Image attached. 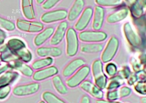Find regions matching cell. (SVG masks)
<instances>
[{
  "label": "cell",
  "instance_id": "18",
  "mask_svg": "<svg viewBox=\"0 0 146 103\" xmlns=\"http://www.w3.org/2000/svg\"><path fill=\"white\" fill-rule=\"evenodd\" d=\"M85 5L84 0H75L68 13H67V19L69 21L76 20L82 14Z\"/></svg>",
  "mask_w": 146,
  "mask_h": 103
},
{
  "label": "cell",
  "instance_id": "25",
  "mask_svg": "<svg viewBox=\"0 0 146 103\" xmlns=\"http://www.w3.org/2000/svg\"><path fill=\"white\" fill-rule=\"evenodd\" d=\"M103 50V45L100 43H89L82 45L80 51L84 53H98Z\"/></svg>",
  "mask_w": 146,
  "mask_h": 103
},
{
  "label": "cell",
  "instance_id": "46",
  "mask_svg": "<svg viewBox=\"0 0 146 103\" xmlns=\"http://www.w3.org/2000/svg\"><path fill=\"white\" fill-rule=\"evenodd\" d=\"M44 1H45V0H36V3H37L38 4H39V5L42 4V3L44 2Z\"/></svg>",
  "mask_w": 146,
  "mask_h": 103
},
{
  "label": "cell",
  "instance_id": "23",
  "mask_svg": "<svg viewBox=\"0 0 146 103\" xmlns=\"http://www.w3.org/2000/svg\"><path fill=\"white\" fill-rule=\"evenodd\" d=\"M19 76L18 73L14 71L8 70L0 77V88L9 85Z\"/></svg>",
  "mask_w": 146,
  "mask_h": 103
},
{
  "label": "cell",
  "instance_id": "2",
  "mask_svg": "<svg viewBox=\"0 0 146 103\" xmlns=\"http://www.w3.org/2000/svg\"><path fill=\"white\" fill-rule=\"evenodd\" d=\"M65 35L66 54L69 57H74L76 55L79 49V38L76 31L73 27H69Z\"/></svg>",
  "mask_w": 146,
  "mask_h": 103
},
{
  "label": "cell",
  "instance_id": "24",
  "mask_svg": "<svg viewBox=\"0 0 146 103\" xmlns=\"http://www.w3.org/2000/svg\"><path fill=\"white\" fill-rule=\"evenodd\" d=\"M0 53L1 61L5 63L9 64L18 60L16 55L7 47L6 45L0 48Z\"/></svg>",
  "mask_w": 146,
  "mask_h": 103
},
{
  "label": "cell",
  "instance_id": "33",
  "mask_svg": "<svg viewBox=\"0 0 146 103\" xmlns=\"http://www.w3.org/2000/svg\"><path fill=\"white\" fill-rule=\"evenodd\" d=\"M0 27L8 31H12L15 29V25L11 21L0 16Z\"/></svg>",
  "mask_w": 146,
  "mask_h": 103
},
{
  "label": "cell",
  "instance_id": "41",
  "mask_svg": "<svg viewBox=\"0 0 146 103\" xmlns=\"http://www.w3.org/2000/svg\"><path fill=\"white\" fill-rule=\"evenodd\" d=\"M9 68V64L7 63L5 64H0V74L6 72Z\"/></svg>",
  "mask_w": 146,
  "mask_h": 103
},
{
  "label": "cell",
  "instance_id": "35",
  "mask_svg": "<svg viewBox=\"0 0 146 103\" xmlns=\"http://www.w3.org/2000/svg\"><path fill=\"white\" fill-rule=\"evenodd\" d=\"M105 71L106 73L110 77L114 76L116 74L117 72V69L116 65L112 62H108L106 65Z\"/></svg>",
  "mask_w": 146,
  "mask_h": 103
},
{
  "label": "cell",
  "instance_id": "44",
  "mask_svg": "<svg viewBox=\"0 0 146 103\" xmlns=\"http://www.w3.org/2000/svg\"><path fill=\"white\" fill-rule=\"evenodd\" d=\"M6 36L7 35L6 34V32L0 28V38L5 39L6 38Z\"/></svg>",
  "mask_w": 146,
  "mask_h": 103
},
{
  "label": "cell",
  "instance_id": "32",
  "mask_svg": "<svg viewBox=\"0 0 146 103\" xmlns=\"http://www.w3.org/2000/svg\"><path fill=\"white\" fill-rule=\"evenodd\" d=\"M144 7V0H136L132 5L131 11L135 17H139L143 15Z\"/></svg>",
  "mask_w": 146,
  "mask_h": 103
},
{
  "label": "cell",
  "instance_id": "9",
  "mask_svg": "<svg viewBox=\"0 0 146 103\" xmlns=\"http://www.w3.org/2000/svg\"><path fill=\"white\" fill-rule=\"evenodd\" d=\"M123 31L124 35L131 46L135 48H138L141 46V40L140 37L135 31L131 24L129 22H127L124 23Z\"/></svg>",
  "mask_w": 146,
  "mask_h": 103
},
{
  "label": "cell",
  "instance_id": "48",
  "mask_svg": "<svg viewBox=\"0 0 146 103\" xmlns=\"http://www.w3.org/2000/svg\"><path fill=\"white\" fill-rule=\"evenodd\" d=\"M38 103H46L44 101H40V102H39Z\"/></svg>",
  "mask_w": 146,
  "mask_h": 103
},
{
  "label": "cell",
  "instance_id": "27",
  "mask_svg": "<svg viewBox=\"0 0 146 103\" xmlns=\"http://www.w3.org/2000/svg\"><path fill=\"white\" fill-rule=\"evenodd\" d=\"M53 58L51 57H43L34 61L32 64V69L39 70L51 65L53 63Z\"/></svg>",
  "mask_w": 146,
  "mask_h": 103
},
{
  "label": "cell",
  "instance_id": "6",
  "mask_svg": "<svg viewBox=\"0 0 146 103\" xmlns=\"http://www.w3.org/2000/svg\"><path fill=\"white\" fill-rule=\"evenodd\" d=\"M16 26L22 31L31 33H39L44 28V25L40 22L22 19L17 20Z\"/></svg>",
  "mask_w": 146,
  "mask_h": 103
},
{
  "label": "cell",
  "instance_id": "3",
  "mask_svg": "<svg viewBox=\"0 0 146 103\" xmlns=\"http://www.w3.org/2000/svg\"><path fill=\"white\" fill-rule=\"evenodd\" d=\"M119 46V41L115 36H112L108 41L102 55L101 61L103 63L110 62L115 56Z\"/></svg>",
  "mask_w": 146,
  "mask_h": 103
},
{
  "label": "cell",
  "instance_id": "49",
  "mask_svg": "<svg viewBox=\"0 0 146 103\" xmlns=\"http://www.w3.org/2000/svg\"><path fill=\"white\" fill-rule=\"evenodd\" d=\"M1 62H2V61H1V53H0V64H1Z\"/></svg>",
  "mask_w": 146,
  "mask_h": 103
},
{
  "label": "cell",
  "instance_id": "37",
  "mask_svg": "<svg viewBox=\"0 0 146 103\" xmlns=\"http://www.w3.org/2000/svg\"><path fill=\"white\" fill-rule=\"evenodd\" d=\"M61 0H46L42 3V7L44 10H49L54 7Z\"/></svg>",
  "mask_w": 146,
  "mask_h": 103
},
{
  "label": "cell",
  "instance_id": "40",
  "mask_svg": "<svg viewBox=\"0 0 146 103\" xmlns=\"http://www.w3.org/2000/svg\"><path fill=\"white\" fill-rule=\"evenodd\" d=\"M128 81L127 82L128 84V85H132L136 83V82H137V74H131L130 76H129V77L127 78Z\"/></svg>",
  "mask_w": 146,
  "mask_h": 103
},
{
  "label": "cell",
  "instance_id": "42",
  "mask_svg": "<svg viewBox=\"0 0 146 103\" xmlns=\"http://www.w3.org/2000/svg\"><path fill=\"white\" fill-rule=\"evenodd\" d=\"M80 103H91L90 97L87 95H83L81 98Z\"/></svg>",
  "mask_w": 146,
  "mask_h": 103
},
{
  "label": "cell",
  "instance_id": "31",
  "mask_svg": "<svg viewBox=\"0 0 146 103\" xmlns=\"http://www.w3.org/2000/svg\"><path fill=\"white\" fill-rule=\"evenodd\" d=\"M42 97L46 103H66L55 94L49 91L44 92L42 93Z\"/></svg>",
  "mask_w": 146,
  "mask_h": 103
},
{
  "label": "cell",
  "instance_id": "14",
  "mask_svg": "<svg viewBox=\"0 0 146 103\" xmlns=\"http://www.w3.org/2000/svg\"><path fill=\"white\" fill-rule=\"evenodd\" d=\"M37 55L40 57L57 58L62 54V50L59 47L52 46H40L36 50Z\"/></svg>",
  "mask_w": 146,
  "mask_h": 103
},
{
  "label": "cell",
  "instance_id": "12",
  "mask_svg": "<svg viewBox=\"0 0 146 103\" xmlns=\"http://www.w3.org/2000/svg\"><path fill=\"white\" fill-rule=\"evenodd\" d=\"M67 29L68 22L66 21H62L60 22L51 37L50 41V45L55 46L58 45L63 41Z\"/></svg>",
  "mask_w": 146,
  "mask_h": 103
},
{
  "label": "cell",
  "instance_id": "5",
  "mask_svg": "<svg viewBox=\"0 0 146 103\" xmlns=\"http://www.w3.org/2000/svg\"><path fill=\"white\" fill-rule=\"evenodd\" d=\"M90 70V68L88 65H83L67 80V85L71 88L79 86L88 76Z\"/></svg>",
  "mask_w": 146,
  "mask_h": 103
},
{
  "label": "cell",
  "instance_id": "4",
  "mask_svg": "<svg viewBox=\"0 0 146 103\" xmlns=\"http://www.w3.org/2000/svg\"><path fill=\"white\" fill-rule=\"evenodd\" d=\"M106 32L98 30H85L79 33L78 38L84 42L98 43L105 41L107 38Z\"/></svg>",
  "mask_w": 146,
  "mask_h": 103
},
{
  "label": "cell",
  "instance_id": "45",
  "mask_svg": "<svg viewBox=\"0 0 146 103\" xmlns=\"http://www.w3.org/2000/svg\"><path fill=\"white\" fill-rule=\"evenodd\" d=\"M141 103H146V98L145 97H143L141 98Z\"/></svg>",
  "mask_w": 146,
  "mask_h": 103
},
{
  "label": "cell",
  "instance_id": "22",
  "mask_svg": "<svg viewBox=\"0 0 146 103\" xmlns=\"http://www.w3.org/2000/svg\"><path fill=\"white\" fill-rule=\"evenodd\" d=\"M21 7L23 14L27 19H34L35 18L33 0H21Z\"/></svg>",
  "mask_w": 146,
  "mask_h": 103
},
{
  "label": "cell",
  "instance_id": "30",
  "mask_svg": "<svg viewBox=\"0 0 146 103\" xmlns=\"http://www.w3.org/2000/svg\"><path fill=\"white\" fill-rule=\"evenodd\" d=\"M124 83L123 78L119 75L114 76L111 77L108 82L107 89L108 90H112L116 89Z\"/></svg>",
  "mask_w": 146,
  "mask_h": 103
},
{
  "label": "cell",
  "instance_id": "36",
  "mask_svg": "<svg viewBox=\"0 0 146 103\" xmlns=\"http://www.w3.org/2000/svg\"><path fill=\"white\" fill-rule=\"evenodd\" d=\"M134 89L135 91L141 94V95H145L146 90H145V82L139 81L136 82L134 85Z\"/></svg>",
  "mask_w": 146,
  "mask_h": 103
},
{
  "label": "cell",
  "instance_id": "13",
  "mask_svg": "<svg viewBox=\"0 0 146 103\" xmlns=\"http://www.w3.org/2000/svg\"><path fill=\"white\" fill-rule=\"evenodd\" d=\"M80 88L94 98L100 100L103 97V92L95 84L90 81L84 80L80 85Z\"/></svg>",
  "mask_w": 146,
  "mask_h": 103
},
{
  "label": "cell",
  "instance_id": "26",
  "mask_svg": "<svg viewBox=\"0 0 146 103\" xmlns=\"http://www.w3.org/2000/svg\"><path fill=\"white\" fill-rule=\"evenodd\" d=\"M52 85L58 93L60 94L64 95L67 94L68 90L67 87L63 82L61 77L59 75H55L52 78Z\"/></svg>",
  "mask_w": 146,
  "mask_h": 103
},
{
  "label": "cell",
  "instance_id": "17",
  "mask_svg": "<svg viewBox=\"0 0 146 103\" xmlns=\"http://www.w3.org/2000/svg\"><path fill=\"white\" fill-rule=\"evenodd\" d=\"M132 90L130 88L127 86H123L116 89L108 90L106 94V97L108 100L115 101L119 98L126 97L130 95Z\"/></svg>",
  "mask_w": 146,
  "mask_h": 103
},
{
  "label": "cell",
  "instance_id": "47",
  "mask_svg": "<svg viewBox=\"0 0 146 103\" xmlns=\"http://www.w3.org/2000/svg\"><path fill=\"white\" fill-rule=\"evenodd\" d=\"M4 41H5V39L0 38V46L2 45L4 43Z\"/></svg>",
  "mask_w": 146,
  "mask_h": 103
},
{
  "label": "cell",
  "instance_id": "28",
  "mask_svg": "<svg viewBox=\"0 0 146 103\" xmlns=\"http://www.w3.org/2000/svg\"><path fill=\"white\" fill-rule=\"evenodd\" d=\"M18 60L22 61L23 62L28 63L32 60L33 56L31 52L26 47V46L19 49L14 53Z\"/></svg>",
  "mask_w": 146,
  "mask_h": 103
},
{
  "label": "cell",
  "instance_id": "1",
  "mask_svg": "<svg viewBox=\"0 0 146 103\" xmlns=\"http://www.w3.org/2000/svg\"><path fill=\"white\" fill-rule=\"evenodd\" d=\"M91 70L95 84L100 89H104L107 86V80L103 71V62L100 60H95L92 62Z\"/></svg>",
  "mask_w": 146,
  "mask_h": 103
},
{
  "label": "cell",
  "instance_id": "16",
  "mask_svg": "<svg viewBox=\"0 0 146 103\" xmlns=\"http://www.w3.org/2000/svg\"><path fill=\"white\" fill-rule=\"evenodd\" d=\"M85 64V61L81 58H77L72 60L63 69L62 71V74L63 77H70L79 68L84 65Z\"/></svg>",
  "mask_w": 146,
  "mask_h": 103
},
{
  "label": "cell",
  "instance_id": "19",
  "mask_svg": "<svg viewBox=\"0 0 146 103\" xmlns=\"http://www.w3.org/2000/svg\"><path fill=\"white\" fill-rule=\"evenodd\" d=\"M8 64L10 68L19 72L22 74L26 77H30L34 73L32 68L27 65L26 63L23 62L19 60H17L15 61L9 63Z\"/></svg>",
  "mask_w": 146,
  "mask_h": 103
},
{
  "label": "cell",
  "instance_id": "38",
  "mask_svg": "<svg viewBox=\"0 0 146 103\" xmlns=\"http://www.w3.org/2000/svg\"><path fill=\"white\" fill-rule=\"evenodd\" d=\"M11 91V87L9 85L0 88V100H4L9 94Z\"/></svg>",
  "mask_w": 146,
  "mask_h": 103
},
{
  "label": "cell",
  "instance_id": "39",
  "mask_svg": "<svg viewBox=\"0 0 146 103\" xmlns=\"http://www.w3.org/2000/svg\"><path fill=\"white\" fill-rule=\"evenodd\" d=\"M131 74V73L129 68L127 66H124L123 69L120 71L119 76H120L123 78L127 79Z\"/></svg>",
  "mask_w": 146,
  "mask_h": 103
},
{
  "label": "cell",
  "instance_id": "43",
  "mask_svg": "<svg viewBox=\"0 0 146 103\" xmlns=\"http://www.w3.org/2000/svg\"><path fill=\"white\" fill-rule=\"evenodd\" d=\"M96 103H121L119 101H110V100H98L96 101Z\"/></svg>",
  "mask_w": 146,
  "mask_h": 103
},
{
  "label": "cell",
  "instance_id": "11",
  "mask_svg": "<svg viewBox=\"0 0 146 103\" xmlns=\"http://www.w3.org/2000/svg\"><path fill=\"white\" fill-rule=\"evenodd\" d=\"M58 73V69L55 66H49L35 72L32 77L35 81H42L52 77Z\"/></svg>",
  "mask_w": 146,
  "mask_h": 103
},
{
  "label": "cell",
  "instance_id": "29",
  "mask_svg": "<svg viewBox=\"0 0 146 103\" xmlns=\"http://www.w3.org/2000/svg\"><path fill=\"white\" fill-rule=\"evenodd\" d=\"M6 46L14 53L19 49L26 46L23 41L15 38L10 39L7 41Z\"/></svg>",
  "mask_w": 146,
  "mask_h": 103
},
{
  "label": "cell",
  "instance_id": "8",
  "mask_svg": "<svg viewBox=\"0 0 146 103\" xmlns=\"http://www.w3.org/2000/svg\"><path fill=\"white\" fill-rule=\"evenodd\" d=\"M39 88L40 85L36 82L18 85L13 89V94L18 97L30 96L36 93L39 90Z\"/></svg>",
  "mask_w": 146,
  "mask_h": 103
},
{
  "label": "cell",
  "instance_id": "10",
  "mask_svg": "<svg viewBox=\"0 0 146 103\" xmlns=\"http://www.w3.org/2000/svg\"><path fill=\"white\" fill-rule=\"evenodd\" d=\"M93 11L94 10L91 7L88 6L86 7L75 24L74 29L78 31H83L89 25L92 18Z\"/></svg>",
  "mask_w": 146,
  "mask_h": 103
},
{
  "label": "cell",
  "instance_id": "20",
  "mask_svg": "<svg viewBox=\"0 0 146 103\" xmlns=\"http://www.w3.org/2000/svg\"><path fill=\"white\" fill-rule=\"evenodd\" d=\"M54 32L53 27H47L43 29L35 37L34 39V43L36 46H40L49 38H50Z\"/></svg>",
  "mask_w": 146,
  "mask_h": 103
},
{
  "label": "cell",
  "instance_id": "34",
  "mask_svg": "<svg viewBox=\"0 0 146 103\" xmlns=\"http://www.w3.org/2000/svg\"><path fill=\"white\" fill-rule=\"evenodd\" d=\"M121 0H95L98 6L101 7H114L120 3Z\"/></svg>",
  "mask_w": 146,
  "mask_h": 103
},
{
  "label": "cell",
  "instance_id": "21",
  "mask_svg": "<svg viewBox=\"0 0 146 103\" xmlns=\"http://www.w3.org/2000/svg\"><path fill=\"white\" fill-rule=\"evenodd\" d=\"M129 10L128 8L124 7L119 10L109 14L107 18L106 21L108 23H116L124 19L128 15Z\"/></svg>",
  "mask_w": 146,
  "mask_h": 103
},
{
  "label": "cell",
  "instance_id": "15",
  "mask_svg": "<svg viewBox=\"0 0 146 103\" xmlns=\"http://www.w3.org/2000/svg\"><path fill=\"white\" fill-rule=\"evenodd\" d=\"M92 16V29L96 31L100 30L102 27L104 21L105 11L104 8L100 6H96L93 11Z\"/></svg>",
  "mask_w": 146,
  "mask_h": 103
},
{
  "label": "cell",
  "instance_id": "7",
  "mask_svg": "<svg viewBox=\"0 0 146 103\" xmlns=\"http://www.w3.org/2000/svg\"><path fill=\"white\" fill-rule=\"evenodd\" d=\"M68 11L65 9H57L47 11L43 13L41 17V21L44 23H51L64 21L67 17Z\"/></svg>",
  "mask_w": 146,
  "mask_h": 103
}]
</instances>
